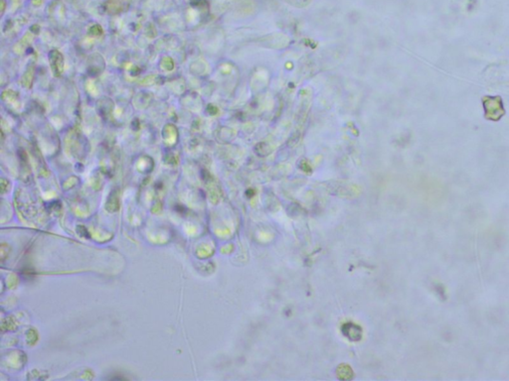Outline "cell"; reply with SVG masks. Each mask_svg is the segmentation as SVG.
Masks as SVG:
<instances>
[{"label": "cell", "instance_id": "cell-1", "mask_svg": "<svg viewBox=\"0 0 509 381\" xmlns=\"http://www.w3.org/2000/svg\"><path fill=\"white\" fill-rule=\"evenodd\" d=\"M49 60L53 74H54L55 76H59L64 70V58L62 54L59 51L53 50L50 52Z\"/></svg>", "mask_w": 509, "mask_h": 381}, {"label": "cell", "instance_id": "cell-2", "mask_svg": "<svg viewBox=\"0 0 509 381\" xmlns=\"http://www.w3.org/2000/svg\"><path fill=\"white\" fill-rule=\"evenodd\" d=\"M343 334L352 342H357L362 338V330L357 324H345L342 328Z\"/></svg>", "mask_w": 509, "mask_h": 381}, {"label": "cell", "instance_id": "cell-3", "mask_svg": "<svg viewBox=\"0 0 509 381\" xmlns=\"http://www.w3.org/2000/svg\"><path fill=\"white\" fill-rule=\"evenodd\" d=\"M105 7L109 13L118 14L126 10L128 7V0H109Z\"/></svg>", "mask_w": 509, "mask_h": 381}]
</instances>
